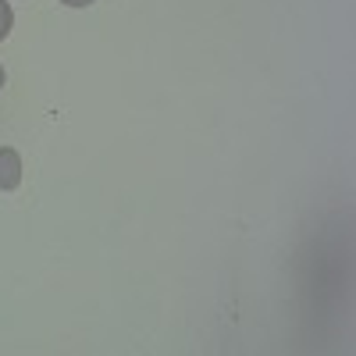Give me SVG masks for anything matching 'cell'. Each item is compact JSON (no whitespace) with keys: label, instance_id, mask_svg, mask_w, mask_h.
I'll use <instances>...</instances> for the list:
<instances>
[{"label":"cell","instance_id":"6da1fadb","mask_svg":"<svg viewBox=\"0 0 356 356\" xmlns=\"http://www.w3.org/2000/svg\"><path fill=\"white\" fill-rule=\"evenodd\" d=\"M22 186V157L11 146H0V189H18Z\"/></svg>","mask_w":356,"mask_h":356},{"label":"cell","instance_id":"7a4b0ae2","mask_svg":"<svg viewBox=\"0 0 356 356\" xmlns=\"http://www.w3.org/2000/svg\"><path fill=\"white\" fill-rule=\"evenodd\" d=\"M11 22H15V15H11V8H8V0H0V40H8Z\"/></svg>","mask_w":356,"mask_h":356},{"label":"cell","instance_id":"3957f363","mask_svg":"<svg viewBox=\"0 0 356 356\" xmlns=\"http://www.w3.org/2000/svg\"><path fill=\"white\" fill-rule=\"evenodd\" d=\"M61 4H68V8H89L93 0H61Z\"/></svg>","mask_w":356,"mask_h":356},{"label":"cell","instance_id":"277c9868","mask_svg":"<svg viewBox=\"0 0 356 356\" xmlns=\"http://www.w3.org/2000/svg\"><path fill=\"white\" fill-rule=\"evenodd\" d=\"M0 86H4V68H0Z\"/></svg>","mask_w":356,"mask_h":356}]
</instances>
